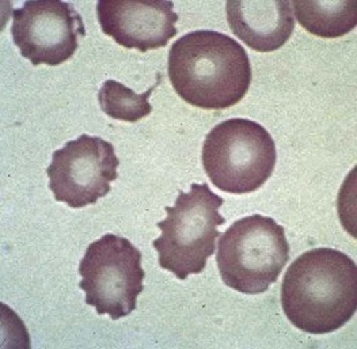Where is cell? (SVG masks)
<instances>
[{
    "label": "cell",
    "instance_id": "1",
    "mask_svg": "<svg viewBox=\"0 0 357 349\" xmlns=\"http://www.w3.org/2000/svg\"><path fill=\"white\" fill-rule=\"evenodd\" d=\"M281 306L289 322L302 332L338 330L356 314V262L329 248L303 253L282 279Z\"/></svg>",
    "mask_w": 357,
    "mask_h": 349
},
{
    "label": "cell",
    "instance_id": "2",
    "mask_svg": "<svg viewBox=\"0 0 357 349\" xmlns=\"http://www.w3.org/2000/svg\"><path fill=\"white\" fill-rule=\"evenodd\" d=\"M167 73L179 97L205 110L241 102L253 75L245 48L213 30H196L177 40L169 52Z\"/></svg>",
    "mask_w": 357,
    "mask_h": 349
},
{
    "label": "cell",
    "instance_id": "3",
    "mask_svg": "<svg viewBox=\"0 0 357 349\" xmlns=\"http://www.w3.org/2000/svg\"><path fill=\"white\" fill-rule=\"evenodd\" d=\"M223 204L204 182L192 184L190 192L181 191L176 204L165 207L167 216L158 223L162 235L153 242L160 268L179 280L204 271L220 237L218 227L226 222L219 212Z\"/></svg>",
    "mask_w": 357,
    "mask_h": 349
},
{
    "label": "cell",
    "instance_id": "4",
    "mask_svg": "<svg viewBox=\"0 0 357 349\" xmlns=\"http://www.w3.org/2000/svg\"><path fill=\"white\" fill-rule=\"evenodd\" d=\"M288 260L289 244L284 227L258 214L231 225L220 235L216 253L223 283L246 295L266 292Z\"/></svg>",
    "mask_w": 357,
    "mask_h": 349
},
{
    "label": "cell",
    "instance_id": "5",
    "mask_svg": "<svg viewBox=\"0 0 357 349\" xmlns=\"http://www.w3.org/2000/svg\"><path fill=\"white\" fill-rule=\"evenodd\" d=\"M202 161L216 188L245 195L269 179L278 152L275 140L262 125L248 119H231L206 135Z\"/></svg>",
    "mask_w": 357,
    "mask_h": 349
},
{
    "label": "cell",
    "instance_id": "6",
    "mask_svg": "<svg viewBox=\"0 0 357 349\" xmlns=\"http://www.w3.org/2000/svg\"><path fill=\"white\" fill-rule=\"evenodd\" d=\"M86 303L113 321L128 317L144 290L142 253L129 239L105 234L89 245L79 265Z\"/></svg>",
    "mask_w": 357,
    "mask_h": 349
},
{
    "label": "cell",
    "instance_id": "7",
    "mask_svg": "<svg viewBox=\"0 0 357 349\" xmlns=\"http://www.w3.org/2000/svg\"><path fill=\"white\" fill-rule=\"evenodd\" d=\"M119 165L112 143L83 133L53 152L47 169L50 189L56 201L74 209L84 208L110 192Z\"/></svg>",
    "mask_w": 357,
    "mask_h": 349
},
{
    "label": "cell",
    "instance_id": "8",
    "mask_svg": "<svg viewBox=\"0 0 357 349\" xmlns=\"http://www.w3.org/2000/svg\"><path fill=\"white\" fill-rule=\"evenodd\" d=\"M11 34L21 54L33 66H59L70 60L86 29L71 3L30 0L13 13Z\"/></svg>",
    "mask_w": 357,
    "mask_h": 349
},
{
    "label": "cell",
    "instance_id": "9",
    "mask_svg": "<svg viewBox=\"0 0 357 349\" xmlns=\"http://www.w3.org/2000/svg\"><path fill=\"white\" fill-rule=\"evenodd\" d=\"M97 17L103 34L124 48L143 53L165 48L178 34L173 1L101 0Z\"/></svg>",
    "mask_w": 357,
    "mask_h": 349
},
{
    "label": "cell",
    "instance_id": "10",
    "mask_svg": "<svg viewBox=\"0 0 357 349\" xmlns=\"http://www.w3.org/2000/svg\"><path fill=\"white\" fill-rule=\"evenodd\" d=\"M231 31L257 52L280 50L295 29L291 1L231 0L226 4Z\"/></svg>",
    "mask_w": 357,
    "mask_h": 349
},
{
    "label": "cell",
    "instance_id": "11",
    "mask_svg": "<svg viewBox=\"0 0 357 349\" xmlns=\"http://www.w3.org/2000/svg\"><path fill=\"white\" fill-rule=\"evenodd\" d=\"M294 14L308 33L337 38L352 31L357 24L356 1H301L292 3Z\"/></svg>",
    "mask_w": 357,
    "mask_h": 349
},
{
    "label": "cell",
    "instance_id": "12",
    "mask_svg": "<svg viewBox=\"0 0 357 349\" xmlns=\"http://www.w3.org/2000/svg\"><path fill=\"white\" fill-rule=\"evenodd\" d=\"M160 83V75L158 82L147 91L136 94L132 89L124 86L117 80H106L98 93L100 106L109 117L127 123H137L143 117L151 114L153 106L150 105V97L156 86Z\"/></svg>",
    "mask_w": 357,
    "mask_h": 349
}]
</instances>
